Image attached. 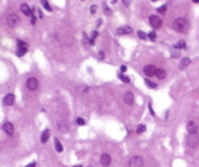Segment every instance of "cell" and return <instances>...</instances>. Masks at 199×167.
I'll list each match as a JSON object with an SVG mask.
<instances>
[{
    "label": "cell",
    "instance_id": "cell-1",
    "mask_svg": "<svg viewBox=\"0 0 199 167\" xmlns=\"http://www.w3.org/2000/svg\"><path fill=\"white\" fill-rule=\"evenodd\" d=\"M172 28L179 33H187L190 29V24L185 18H178L172 23Z\"/></svg>",
    "mask_w": 199,
    "mask_h": 167
},
{
    "label": "cell",
    "instance_id": "cell-2",
    "mask_svg": "<svg viewBox=\"0 0 199 167\" xmlns=\"http://www.w3.org/2000/svg\"><path fill=\"white\" fill-rule=\"evenodd\" d=\"M129 167H144V159L139 155L131 157L129 160Z\"/></svg>",
    "mask_w": 199,
    "mask_h": 167
},
{
    "label": "cell",
    "instance_id": "cell-3",
    "mask_svg": "<svg viewBox=\"0 0 199 167\" xmlns=\"http://www.w3.org/2000/svg\"><path fill=\"white\" fill-rule=\"evenodd\" d=\"M149 21H150V24L151 26L154 28V29H159V28L162 27V19L158 17L157 15H152L150 16V18H149Z\"/></svg>",
    "mask_w": 199,
    "mask_h": 167
},
{
    "label": "cell",
    "instance_id": "cell-4",
    "mask_svg": "<svg viewBox=\"0 0 199 167\" xmlns=\"http://www.w3.org/2000/svg\"><path fill=\"white\" fill-rule=\"evenodd\" d=\"M187 144L190 147H196L199 144V136L197 133H193L187 137Z\"/></svg>",
    "mask_w": 199,
    "mask_h": 167
},
{
    "label": "cell",
    "instance_id": "cell-5",
    "mask_svg": "<svg viewBox=\"0 0 199 167\" xmlns=\"http://www.w3.org/2000/svg\"><path fill=\"white\" fill-rule=\"evenodd\" d=\"M7 23L10 27H16L20 24V17L17 14H11L8 19H7Z\"/></svg>",
    "mask_w": 199,
    "mask_h": 167
},
{
    "label": "cell",
    "instance_id": "cell-6",
    "mask_svg": "<svg viewBox=\"0 0 199 167\" xmlns=\"http://www.w3.org/2000/svg\"><path fill=\"white\" fill-rule=\"evenodd\" d=\"M26 85H27V88L30 89V90H36L39 86V81L35 77H30V78H28V80H27Z\"/></svg>",
    "mask_w": 199,
    "mask_h": 167
},
{
    "label": "cell",
    "instance_id": "cell-7",
    "mask_svg": "<svg viewBox=\"0 0 199 167\" xmlns=\"http://www.w3.org/2000/svg\"><path fill=\"white\" fill-rule=\"evenodd\" d=\"M156 71H157V68L152 64L146 65L145 67H144V73L149 77H153L154 75H156Z\"/></svg>",
    "mask_w": 199,
    "mask_h": 167
},
{
    "label": "cell",
    "instance_id": "cell-8",
    "mask_svg": "<svg viewBox=\"0 0 199 167\" xmlns=\"http://www.w3.org/2000/svg\"><path fill=\"white\" fill-rule=\"evenodd\" d=\"M100 163H101V165H103L105 167L109 166L110 163H111V156L107 153H103L100 157Z\"/></svg>",
    "mask_w": 199,
    "mask_h": 167
},
{
    "label": "cell",
    "instance_id": "cell-9",
    "mask_svg": "<svg viewBox=\"0 0 199 167\" xmlns=\"http://www.w3.org/2000/svg\"><path fill=\"white\" fill-rule=\"evenodd\" d=\"M187 132H188L190 135H193V133H196L197 131H198V127L196 125L195 122L193 121H190L188 124H187Z\"/></svg>",
    "mask_w": 199,
    "mask_h": 167
},
{
    "label": "cell",
    "instance_id": "cell-10",
    "mask_svg": "<svg viewBox=\"0 0 199 167\" xmlns=\"http://www.w3.org/2000/svg\"><path fill=\"white\" fill-rule=\"evenodd\" d=\"M133 30H132V28L129 27V26H122V27H120L117 29V33L119 35H126V34H130V33H132Z\"/></svg>",
    "mask_w": 199,
    "mask_h": 167
},
{
    "label": "cell",
    "instance_id": "cell-11",
    "mask_svg": "<svg viewBox=\"0 0 199 167\" xmlns=\"http://www.w3.org/2000/svg\"><path fill=\"white\" fill-rule=\"evenodd\" d=\"M3 130L7 135H12L14 132V126L11 124L10 122H6V123L3 125Z\"/></svg>",
    "mask_w": 199,
    "mask_h": 167
},
{
    "label": "cell",
    "instance_id": "cell-12",
    "mask_svg": "<svg viewBox=\"0 0 199 167\" xmlns=\"http://www.w3.org/2000/svg\"><path fill=\"white\" fill-rule=\"evenodd\" d=\"M15 101V96L13 95V94H8V95H6L4 97L3 99V104L4 105H6V106H11Z\"/></svg>",
    "mask_w": 199,
    "mask_h": 167
},
{
    "label": "cell",
    "instance_id": "cell-13",
    "mask_svg": "<svg viewBox=\"0 0 199 167\" xmlns=\"http://www.w3.org/2000/svg\"><path fill=\"white\" fill-rule=\"evenodd\" d=\"M124 101L128 104V105H132L133 102H134V94L132 92L128 91L124 94Z\"/></svg>",
    "mask_w": 199,
    "mask_h": 167
},
{
    "label": "cell",
    "instance_id": "cell-14",
    "mask_svg": "<svg viewBox=\"0 0 199 167\" xmlns=\"http://www.w3.org/2000/svg\"><path fill=\"white\" fill-rule=\"evenodd\" d=\"M190 62H191V60H190V58L189 57H183L181 59V62H180V63H179V69L180 70H183V69H185L187 66H188L189 64H190Z\"/></svg>",
    "mask_w": 199,
    "mask_h": 167
},
{
    "label": "cell",
    "instance_id": "cell-15",
    "mask_svg": "<svg viewBox=\"0 0 199 167\" xmlns=\"http://www.w3.org/2000/svg\"><path fill=\"white\" fill-rule=\"evenodd\" d=\"M20 9H21V11L23 12L26 16H29V15H31V12H32V10L30 9V7H29V5L28 4H26V3H23L20 6Z\"/></svg>",
    "mask_w": 199,
    "mask_h": 167
},
{
    "label": "cell",
    "instance_id": "cell-16",
    "mask_svg": "<svg viewBox=\"0 0 199 167\" xmlns=\"http://www.w3.org/2000/svg\"><path fill=\"white\" fill-rule=\"evenodd\" d=\"M156 75L158 79H163V78H165V76H167V71L163 68H158L156 71Z\"/></svg>",
    "mask_w": 199,
    "mask_h": 167
},
{
    "label": "cell",
    "instance_id": "cell-17",
    "mask_svg": "<svg viewBox=\"0 0 199 167\" xmlns=\"http://www.w3.org/2000/svg\"><path fill=\"white\" fill-rule=\"evenodd\" d=\"M49 137H50V131L47 129V130L44 131V132H43V133H42L41 141H42L43 143H46V142L48 141V140H49Z\"/></svg>",
    "mask_w": 199,
    "mask_h": 167
},
{
    "label": "cell",
    "instance_id": "cell-18",
    "mask_svg": "<svg viewBox=\"0 0 199 167\" xmlns=\"http://www.w3.org/2000/svg\"><path fill=\"white\" fill-rule=\"evenodd\" d=\"M27 51H28V47H21V48H17V51H16V54L18 55V57H22V55H24Z\"/></svg>",
    "mask_w": 199,
    "mask_h": 167
},
{
    "label": "cell",
    "instance_id": "cell-19",
    "mask_svg": "<svg viewBox=\"0 0 199 167\" xmlns=\"http://www.w3.org/2000/svg\"><path fill=\"white\" fill-rule=\"evenodd\" d=\"M54 147H56V150L58 152H62L63 150V147L62 145V143L59 142V141L58 140L57 137H54Z\"/></svg>",
    "mask_w": 199,
    "mask_h": 167
},
{
    "label": "cell",
    "instance_id": "cell-20",
    "mask_svg": "<svg viewBox=\"0 0 199 167\" xmlns=\"http://www.w3.org/2000/svg\"><path fill=\"white\" fill-rule=\"evenodd\" d=\"M173 48H178V49H181V48H186L185 42L181 40V41H179V42L177 43V44H174V46H173Z\"/></svg>",
    "mask_w": 199,
    "mask_h": 167
},
{
    "label": "cell",
    "instance_id": "cell-21",
    "mask_svg": "<svg viewBox=\"0 0 199 167\" xmlns=\"http://www.w3.org/2000/svg\"><path fill=\"white\" fill-rule=\"evenodd\" d=\"M118 77L119 78L122 80L123 82H125V83H129L130 82V78L128 76H126V75H124L123 73H119V75H118Z\"/></svg>",
    "mask_w": 199,
    "mask_h": 167
},
{
    "label": "cell",
    "instance_id": "cell-22",
    "mask_svg": "<svg viewBox=\"0 0 199 167\" xmlns=\"http://www.w3.org/2000/svg\"><path fill=\"white\" fill-rule=\"evenodd\" d=\"M179 54H180V52H179V49L178 48H173L172 51H171V55H172V57H179Z\"/></svg>",
    "mask_w": 199,
    "mask_h": 167
},
{
    "label": "cell",
    "instance_id": "cell-23",
    "mask_svg": "<svg viewBox=\"0 0 199 167\" xmlns=\"http://www.w3.org/2000/svg\"><path fill=\"white\" fill-rule=\"evenodd\" d=\"M145 83L149 86V87H151V88H156L157 87V83H154V82H152L150 81L149 79H145Z\"/></svg>",
    "mask_w": 199,
    "mask_h": 167
},
{
    "label": "cell",
    "instance_id": "cell-24",
    "mask_svg": "<svg viewBox=\"0 0 199 167\" xmlns=\"http://www.w3.org/2000/svg\"><path fill=\"white\" fill-rule=\"evenodd\" d=\"M146 131V126L145 125H139L138 126V129H137V132L138 133H142Z\"/></svg>",
    "mask_w": 199,
    "mask_h": 167
},
{
    "label": "cell",
    "instance_id": "cell-25",
    "mask_svg": "<svg viewBox=\"0 0 199 167\" xmlns=\"http://www.w3.org/2000/svg\"><path fill=\"white\" fill-rule=\"evenodd\" d=\"M149 39H151L152 41H154V39H156V37H157V34L156 33H154V31H152V32H150L149 33Z\"/></svg>",
    "mask_w": 199,
    "mask_h": 167
},
{
    "label": "cell",
    "instance_id": "cell-26",
    "mask_svg": "<svg viewBox=\"0 0 199 167\" xmlns=\"http://www.w3.org/2000/svg\"><path fill=\"white\" fill-rule=\"evenodd\" d=\"M138 36H139V38L142 39V40H145V39L147 38V35L143 31H138Z\"/></svg>",
    "mask_w": 199,
    "mask_h": 167
},
{
    "label": "cell",
    "instance_id": "cell-27",
    "mask_svg": "<svg viewBox=\"0 0 199 167\" xmlns=\"http://www.w3.org/2000/svg\"><path fill=\"white\" fill-rule=\"evenodd\" d=\"M42 4H43V6L45 7L48 11H52L51 10V7H50V5H49V2L48 1H42Z\"/></svg>",
    "mask_w": 199,
    "mask_h": 167
},
{
    "label": "cell",
    "instance_id": "cell-28",
    "mask_svg": "<svg viewBox=\"0 0 199 167\" xmlns=\"http://www.w3.org/2000/svg\"><path fill=\"white\" fill-rule=\"evenodd\" d=\"M21 47H27V44H26L25 42L18 40V41H17V48H21Z\"/></svg>",
    "mask_w": 199,
    "mask_h": 167
},
{
    "label": "cell",
    "instance_id": "cell-29",
    "mask_svg": "<svg viewBox=\"0 0 199 167\" xmlns=\"http://www.w3.org/2000/svg\"><path fill=\"white\" fill-rule=\"evenodd\" d=\"M76 124L77 125H79V126H83L85 124V122L83 119H81V118H77L76 119Z\"/></svg>",
    "mask_w": 199,
    "mask_h": 167
},
{
    "label": "cell",
    "instance_id": "cell-30",
    "mask_svg": "<svg viewBox=\"0 0 199 167\" xmlns=\"http://www.w3.org/2000/svg\"><path fill=\"white\" fill-rule=\"evenodd\" d=\"M103 7H104V9H105V13H106L107 15H109V14H111V13H112L111 9H110V8H108V7H107V5L105 4V3L103 4Z\"/></svg>",
    "mask_w": 199,
    "mask_h": 167
},
{
    "label": "cell",
    "instance_id": "cell-31",
    "mask_svg": "<svg viewBox=\"0 0 199 167\" xmlns=\"http://www.w3.org/2000/svg\"><path fill=\"white\" fill-rule=\"evenodd\" d=\"M165 10H167V6H165V5H163V6H161V7L158 8V12H159V13H164Z\"/></svg>",
    "mask_w": 199,
    "mask_h": 167
},
{
    "label": "cell",
    "instance_id": "cell-32",
    "mask_svg": "<svg viewBox=\"0 0 199 167\" xmlns=\"http://www.w3.org/2000/svg\"><path fill=\"white\" fill-rule=\"evenodd\" d=\"M31 17H32V18H31V19H32V21H31V22H32V24L34 25V24H35V22H36V19H37V18H36V16L34 15V10H32V12H31Z\"/></svg>",
    "mask_w": 199,
    "mask_h": 167
},
{
    "label": "cell",
    "instance_id": "cell-33",
    "mask_svg": "<svg viewBox=\"0 0 199 167\" xmlns=\"http://www.w3.org/2000/svg\"><path fill=\"white\" fill-rule=\"evenodd\" d=\"M96 9H97L96 5H92V6L90 7V12H91V14H95V13H96Z\"/></svg>",
    "mask_w": 199,
    "mask_h": 167
},
{
    "label": "cell",
    "instance_id": "cell-34",
    "mask_svg": "<svg viewBox=\"0 0 199 167\" xmlns=\"http://www.w3.org/2000/svg\"><path fill=\"white\" fill-rule=\"evenodd\" d=\"M149 109H150V112H151L152 116H156V114H154V110H153V108H152V104H151V103H149Z\"/></svg>",
    "mask_w": 199,
    "mask_h": 167
},
{
    "label": "cell",
    "instance_id": "cell-35",
    "mask_svg": "<svg viewBox=\"0 0 199 167\" xmlns=\"http://www.w3.org/2000/svg\"><path fill=\"white\" fill-rule=\"evenodd\" d=\"M97 36H98V32H97V31H94V32L92 33V37H91V39H92V40H95V38H96Z\"/></svg>",
    "mask_w": 199,
    "mask_h": 167
},
{
    "label": "cell",
    "instance_id": "cell-36",
    "mask_svg": "<svg viewBox=\"0 0 199 167\" xmlns=\"http://www.w3.org/2000/svg\"><path fill=\"white\" fill-rule=\"evenodd\" d=\"M26 167H36V162H35V161H33V162L29 163Z\"/></svg>",
    "mask_w": 199,
    "mask_h": 167
},
{
    "label": "cell",
    "instance_id": "cell-37",
    "mask_svg": "<svg viewBox=\"0 0 199 167\" xmlns=\"http://www.w3.org/2000/svg\"><path fill=\"white\" fill-rule=\"evenodd\" d=\"M126 70H127V67H126L125 65H122V66H121V71H122V72H125Z\"/></svg>",
    "mask_w": 199,
    "mask_h": 167
},
{
    "label": "cell",
    "instance_id": "cell-38",
    "mask_svg": "<svg viewBox=\"0 0 199 167\" xmlns=\"http://www.w3.org/2000/svg\"><path fill=\"white\" fill-rule=\"evenodd\" d=\"M101 24H102V20H101V19H99V20L97 21V23H96V26H97V27H99Z\"/></svg>",
    "mask_w": 199,
    "mask_h": 167
},
{
    "label": "cell",
    "instance_id": "cell-39",
    "mask_svg": "<svg viewBox=\"0 0 199 167\" xmlns=\"http://www.w3.org/2000/svg\"><path fill=\"white\" fill-rule=\"evenodd\" d=\"M99 55H100V58H104V53L102 51L99 52Z\"/></svg>",
    "mask_w": 199,
    "mask_h": 167
},
{
    "label": "cell",
    "instance_id": "cell-40",
    "mask_svg": "<svg viewBox=\"0 0 199 167\" xmlns=\"http://www.w3.org/2000/svg\"><path fill=\"white\" fill-rule=\"evenodd\" d=\"M123 3H124V5H126V6H129L130 5V1H123Z\"/></svg>",
    "mask_w": 199,
    "mask_h": 167
},
{
    "label": "cell",
    "instance_id": "cell-41",
    "mask_svg": "<svg viewBox=\"0 0 199 167\" xmlns=\"http://www.w3.org/2000/svg\"><path fill=\"white\" fill-rule=\"evenodd\" d=\"M193 2H195V3H199V0H193Z\"/></svg>",
    "mask_w": 199,
    "mask_h": 167
},
{
    "label": "cell",
    "instance_id": "cell-42",
    "mask_svg": "<svg viewBox=\"0 0 199 167\" xmlns=\"http://www.w3.org/2000/svg\"><path fill=\"white\" fill-rule=\"evenodd\" d=\"M73 167H82L81 165H75V166H73Z\"/></svg>",
    "mask_w": 199,
    "mask_h": 167
},
{
    "label": "cell",
    "instance_id": "cell-43",
    "mask_svg": "<svg viewBox=\"0 0 199 167\" xmlns=\"http://www.w3.org/2000/svg\"><path fill=\"white\" fill-rule=\"evenodd\" d=\"M87 167H92V166H91V165H89V166H87Z\"/></svg>",
    "mask_w": 199,
    "mask_h": 167
}]
</instances>
